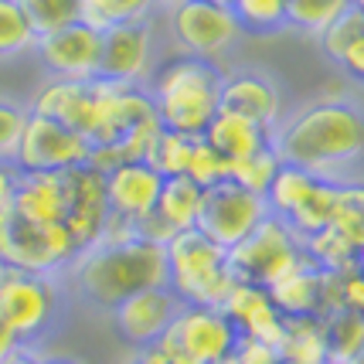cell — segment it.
<instances>
[{"instance_id": "obj_1", "label": "cell", "mask_w": 364, "mask_h": 364, "mask_svg": "<svg viewBox=\"0 0 364 364\" xmlns=\"http://www.w3.org/2000/svg\"><path fill=\"white\" fill-rule=\"evenodd\" d=\"M272 150L283 164L303 167L323 181H344L364 157V112L350 99H317L279 119Z\"/></svg>"}, {"instance_id": "obj_2", "label": "cell", "mask_w": 364, "mask_h": 364, "mask_svg": "<svg viewBox=\"0 0 364 364\" xmlns=\"http://www.w3.org/2000/svg\"><path fill=\"white\" fill-rule=\"evenodd\" d=\"M65 286L72 300L89 310L112 314L133 293L150 286H167V252L160 242L143 235L123 242H99L79 252V259L65 272Z\"/></svg>"}, {"instance_id": "obj_3", "label": "cell", "mask_w": 364, "mask_h": 364, "mask_svg": "<svg viewBox=\"0 0 364 364\" xmlns=\"http://www.w3.org/2000/svg\"><path fill=\"white\" fill-rule=\"evenodd\" d=\"M222 68L201 58L174 55L167 62H157L146 89L154 95L164 129L205 136L211 119L222 112Z\"/></svg>"}, {"instance_id": "obj_4", "label": "cell", "mask_w": 364, "mask_h": 364, "mask_svg": "<svg viewBox=\"0 0 364 364\" xmlns=\"http://www.w3.org/2000/svg\"><path fill=\"white\" fill-rule=\"evenodd\" d=\"M65 276H41L0 266V327L21 348H38L68 306Z\"/></svg>"}, {"instance_id": "obj_5", "label": "cell", "mask_w": 364, "mask_h": 364, "mask_svg": "<svg viewBox=\"0 0 364 364\" xmlns=\"http://www.w3.org/2000/svg\"><path fill=\"white\" fill-rule=\"evenodd\" d=\"M167 289L184 306H222L238 283L228 262V249L215 245L198 228L177 232L167 245Z\"/></svg>"}, {"instance_id": "obj_6", "label": "cell", "mask_w": 364, "mask_h": 364, "mask_svg": "<svg viewBox=\"0 0 364 364\" xmlns=\"http://www.w3.org/2000/svg\"><path fill=\"white\" fill-rule=\"evenodd\" d=\"M79 242L65 222H28L11 208L0 215V266L41 276H65L79 259Z\"/></svg>"}, {"instance_id": "obj_7", "label": "cell", "mask_w": 364, "mask_h": 364, "mask_svg": "<svg viewBox=\"0 0 364 364\" xmlns=\"http://www.w3.org/2000/svg\"><path fill=\"white\" fill-rule=\"evenodd\" d=\"M228 262H232L238 279L259 283L269 289L283 276L306 266L310 259H306V245H303L300 232L283 218L266 215L252 228V235H245L235 249H228Z\"/></svg>"}, {"instance_id": "obj_8", "label": "cell", "mask_w": 364, "mask_h": 364, "mask_svg": "<svg viewBox=\"0 0 364 364\" xmlns=\"http://www.w3.org/2000/svg\"><path fill=\"white\" fill-rule=\"evenodd\" d=\"M167 34L177 55L211 65H222L242 41V28L232 7H218L208 0H181L167 7Z\"/></svg>"}, {"instance_id": "obj_9", "label": "cell", "mask_w": 364, "mask_h": 364, "mask_svg": "<svg viewBox=\"0 0 364 364\" xmlns=\"http://www.w3.org/2000/svg\"><path fill=\"white\" fill-rule=\"evenodd\" d=\"M238 341L222 306H181L157 344L171 364H222L235 354Z\"/></svg>"}, {"instance_id": "obj_10", "label": "cell", "mask_w": 364, "mask_h": 364, "mask_svg": "<svg viewBox=\"0 0 364 364\" xmlns=\"http://www.w3.org/2000/svg\"><path fill=\"white\" fill-rule=\"evenodd\" d=\"M92 160V143L82 133L62 127L45 116H28V127L21 136V146L14 154V164L21 174H65L85 167Z\"/></svg>"}, {"instance_id": "obj_11", "label": "cell", "mask_w": 364, "mask_h": 364, "mask_svg": "<svg viewBox=\"0 0 364 364\" xmlns=\"http://www.w3.org/2000/svg\"><path fill=\"white\" fill-rule=\"evenodd\" d=\"M266 215H269V205H266L262 194L238 188L235 181H222L215 188H205L198 232L222 249H235L245 235H252V228Z\"/></svg>"}, {"instance_id": "obj_12", "label": "cell", "mask_w": 364, "mask_h": 364, "mask_svg": "<svg viewBox=\"0 0 364 364\" xmlns=\"http://www.w3.org/2000/svg\"><path fill=\"white\" fill-rule=\"evenodd\" d=\"M157 68V31L154 21L119 24L102 31V58L99 79L123 82V85H146Z\"/></svg>"}, {"instance_id": "obj_13", "label": "cell", "mask_w": 364, "mask_h": 364, "mask_svg": "<svg viewBox=\"0 0 364 364\" xmlns=\"http://www.w3.org/2000/svg\"><path fill=\"white\" fill-rule=\"evenodd\" d=\"M34 55L48 79H75L92 82L99 79V58H102V31H95L92 24L75 21L62 31L41 34L34 41Z\"/></svg>"}, {"instance_id": "obj_14", "label": "cell", "mask_w": 364, "mask_h": 364, "mask_svg": "<svg viewBox=\"0 0 364 364\" xmlns=\"http://www.w3.org/2000/svg\"><path fill=\"white\" fill-rule=\"evenodd\" d=\"M92 85H95V99H99L95 129L89 136L92 146H116L136 127L150 123V119H160L154 95H150L146 85H123V82H106V79H95Z\"/></svg>"}, {"instance_id": "obj_15", "label": "cell", "mask_w": 364, "mask_h": 364, "mask_svg": "<svg viewBox=\"0 0 364 364\" xmlns=\"http://www.w3.org/2000/svg\"><path fill=\"white\" fill-rule=\"evenodd\" d=\"M65 228L79 242V249H92L102 242L109 225V201H106V174L92 164L65 171Z\"/></svg>"}, {"instance_id": "obj_16", "label": "cell", "mask_w": 364, "mask_h": 364, "mask_svg": "<svg viewBox=\"0 0 364 364\" xmlns=\"http://www.w3.org/2000/svg\"><path fill=\"white\" fill-rule=\"evenodd\" d=\"M181 306L184 303L177 300L167 286H150V289H140L129 300L119 303L109 314V320L127 348L143 350L150 344H157L160 337L167 333V327L174 323Z\"/></svg>"}, {"instance_id": "obj_17", "label": "cell", "mask_w": 364, "mask_h": 364, "mask_svg": "<svg viewBox=\"0 0 364 364\" xmlns=\"http://www.w3.org/2000/svg\"><path fill=\"white\" fill-rule=\"evenodd\" d=\"M222 112L242 116L262 129H276L283 119V89L259 68H235L222 79Z\"/></svg>"}, {"instance_id": "obj_18", "label": "cell", "mask_w": 364, "mask_h": 364, "mask_svg": "<svg viewBox=\"0 0 364 364\" xmlns=\"http://www.w3.org/2000/svg\"><path fill=\"white\" fill-rule=\"evenodd\" d=\"M164 177L146 164V160H127L106 171V201H109V215L119 222L140 228L154 208H157Z\"/></svg>"}, {"instance_id": "obj_19", "label": "cell", "mask_w": 364, "mask_h": 364, "mask_svg": "<svg viewBox=\"0 0 364 364\" xmlns=\"http://www.w3.org/2000/svg\"><path fill=\"white\" fill-rule=\"evenodd\" d=\"M92 82L45 79L38 85V92L31 95L28 109H31L34 116H45V119H55V123H62V127L75 129V133H82V136L89 140L95 129V109H99Z\"/></svg>"}, {"instance_id": "obj_20", "label": "cell", "mask_w": 364, "mask_h": 364, "mask_svg": "<svg viewBox=\"0 0 364 364\" xmlns=\"http://www.w3.org/2000/svg\"><path fill=\"white\" fill-rule=\"evenodd\" d=\"M222 310H225V317L235 323L242 341H259V344L279 348L283 331H286V317L279 314V306L272 303L266 286L238 279L232 286V293L225 296Z\"/></svg>"}, {"instance_id": "obj_21", "label": "cell", "mask_w": 364, "mask_h": 364, "mask_svg": "<svg viewBox=\"0 0 364 364\" xmlns=\"http://www.w3.org/2000/svg\"><path fill=\"white\" fill-rule=\"evenodd\" d=\"M201 198L205 188H198L191 177H164V188H160L157 208L146 222L136 228V235L150 238L167 245L177 232H188L198 228V215H201Z\"/></svg>"}, {"instance_id": "obj_22", "label": "cell", "mask_w": 364, "mask_h": 364, "mask_svg": "<svg viewBox=\"0 0 364 364\" xmlns=\"http://www.w3.org/2000/svg\"><path fill=\"white\" fill-rule=\"evenodd\" d=\"M11 211L28 222H62L65 218V174H21Z\"/></svg>"}, {"instance_id": "obj_23", "label": "cell", "mask_w": 364, "mask_h": 364, "mask_svg": "<svg viewBox=\"0 0 364 364\" xmlns=\"http://www.w3.org/2000/svg\"><path fill=\"white\" fill-rule=\"evenodd\" d=\"M269 296L283 317H323V269L306 262L279 283H272Z\"/></svg>"}, {"instance_id": "obj_24", "label": "cell", "mask_w": 364, "mask_h": 364, "mask_svg": "<svg viewBox=\"0 0 364 364\" xmlns=\"http://www.w3.org/2000/svg\"><path fill=\"white\" fill-rule=\"evenodd\" d=\"M205 140L222 154L228 164H235V160H245L259 154V150H266L272 146V133L262 127H255L249 119H242V116H232V112H218L215 119H211V127L205 129Z\"/></svg>"}, {"instance_id": "obj_25", "label": "cell", "mask_w": 364, "mask_h": 364, "mask_svg": "<svg viewBox=\"0 0 364 364\" xmlns=\"http://www.w3.org/2000/svg\"><path fill=\"white\" fill-rule=\"evenodd\" d=\"M276 350L283 364H327L323 317H286L283 341Z\"/></svg>"}, {"instance_id": "obj_26", "label": "cell", "mask_w": 364, "mask_h": 364, "mask_svg": "<svg viewBox=\"0 0 364 364\" xmlns=\"http://www.w3.org/2000/svg\"><path fill=\"white\" fill-rule=\"evenodd\" d=\"M317 181H320V177H314L310 171L293 167V164H283V167H279V174H276V181H272L269 191H266L269 215H276V218L289 222V218H293V215L306 205V198L314 194Z\"/></svg>"}, {"instance_id": "obj_27", "label": "cell", "mask_w": 364, "mask_h": 364, "mask_svg": "<svg viewBox=\"0 0 364 364\" xmlns=\"http://www.w3.org/2000/svg\"><path fill=\"white\" fill-rule=\"evenodd\" d=\"M323 337H327V364H354L364 350V317L354 310H337L323 317Z\"/></svg>"}, {"instance_id": "obj_28", "label": "cell", "mask_w": 364, "mask_h": 364, "mask_svg": "<svg viewBox=\"0 0 364 364\" xmlns=\"http://www.w3.org/2000/svg\"><path fill=\"white\" fill-rule=\"evenodd\" d=\"M157 0H82V21L95 31H109L119 24L154 21Z\"/></svg>"}, {"instance_id": "obj_29", "label": "cell", "mask_w": 364, "mask_h": 364, "mask_svg": "<svg viewBox=\"0 0 364 364\" xmlns=\"http://www.w3.org/2000/svg\"><path fill=\"white\" fill-rule=\"evenodd\" d=\"M306 245V259L317 266V269H327V272H344L350 266H358V245L350 242L348 235H341L337 228H320L314 235L303 238Z\"/></svg>"}, {"instance_id": "obj_30", "label": "cell", "mask_w": 364, "mask_h": 364, "mask_svg": "<svg viewBox=\"0 0 364 364\" xmlns=\"http://www.w3.org/2000/svg\"><path fill=\"white\" fill-rule=\"evenodd\" d=\"M286 7H289V0H235L232 14H235L242 34L266 38V34H279L286 28Z\"/></svg>"}, {"instance_id": "obj_31", "label": "cell", "mask_w": 364, "mask_h": 364, "mask_svg": "<svg viewBox=\"0 0 364 364\" xmlns=\"http://www.w3.org/2000/svg\"><path fill=\"white\" fill-rule=\"evenodd\" d=\"M34 34L28 14L21 11L17 0H0V62H11V58H21L34 51Z\"/></svg>"}, {"instance_id": "obj_32", "label": "cell", "mask_w": 364, "mask_h": 364, "mask_svg": "<svg viewBox=\"0 0 364 364\" xmlns=\"http://www.w3.org/2000/svg\"><path fill=\"white\" fill-rule=\"evenodd\" d=\"M348 7H350V0H289V7H286V28L320 38V31L331 28Z\"/></svg>"}, {"instance_id": "obj_33", "label": "cell", "mask_w": 364, "mask_h": 364, "mask_svg": "<svg viewBox=\"0 0 364 364\" xmlns=\"http://www.w3.org/2000/svg\"><path fill=\"white\" fill-rule=\"evenodd\" d=\"M337 191H341V181H323V177H320L314 194H310L306 205L289 218V225H293L303 238L320 232V228H327L333 218V211H337Z\"/></svg>"}, {"instance_id": "obj_34", "label": "cell", "mask_w": 364, "mask_h": 364, "mask_svg": "<svg viewBox=\"0 0 364 364\" xmlns=\"http://www.w3.org/2000/svg\"><path fill=\"white\" fill-rule=\"evenodd\" d=\"M194 143H198V136L177 133V129H164L160 140L154 143L146 164H150L160 177H184L188 174V160H191V154H194Z\"/></svg>"}, {"instance_id": "obj_35", "label": "cell", "mask_w": 364, "mask_h": 364, "mask_svg": "<svg viewBox=\"0 0 364 364\" xmlns=\"http://www.w3.org/2000/svg\"><path fill=\"white\" fill-rule=\"evenodd\" d=\"M331 228H337L341 235H348L358 252L364 242V181H341L337 191V211L331 218Z\"/></svg>"}, {"instance_id": "obj_36", "label": "cell", "mask_w": 364, "mask_h": 364, "mask_svg": "<svg viewBox=\"0 0 364 364\" xmlns=\"http://www.w3.org/2000/svg\"><path fill=\"white\" fill-rule=\"evenodd\" d=\"M17 4L28 14L38 38L82 21V0H17Z\"/></svg>"}, {"instance_id": "obj_37", "label": "cell", "mask_w": 364, "mask_h": 364, "mask_svg": "<svg viewBox=\"0 0 364 364\" xmlns=\"http://www.w3.org/2000/svg\"><path fill=\"white\" fill-rule=\"evenodd\" d=\"M279 167H283L279 154H276L272 146H266V150H259L252 157L235 160L228 181H235L238 188H245V191H252V194H262V198H266V191H269V184L276 181Z\"/></svg>"}, {"instance_id": "obj_38", "label": "cell", "mask_w": 364, "mask_h": 364, "mask_svg": "<svg viewBox=\"0 0 364 364\" xmlns=\"http://www.w3.org/2000/svg\"><path fill=\"white\" fill-rule=\"evenodd\" d=\"M364 38V11L358 7H348L344 14L333 21L331 28H323L320 31V48H323V55L331 58V62H341L344 58V51H348L354 41H361Z\"/></svg>"}, {"instance_id": "obj_39", "label": "cell", "mask_w": 364, "mask_h": 364, "mask_svg": "<svg viewBox=\"0 0 364 364\" xmlns=\"http://www.w3.org/2000/svg\"><path fill=\"white\" fill-rule=\"evenodd\" d=\"M228 174H232V164H228L205 136H198L194 154H191V160H188V174L184 177H191L198 188H215V184L228 181Z\"/></svg>"}, {"instance_id": "obj_40", "label": "cell", "mask_w": 364, "mask_h": 364, "mask_svg": "<svg viewBox=\"0 0 364 364\" xmlns=\"http://www.w3.org/2000/svg\"><path fill=\"white\" fill-rule=\"evenodd\" d=\"M28 116H31V109L24 102L0 95V160H14L24 127H28Z\"/></svg>"}, {"instance_id": "obj_41", "label": "cell", "mask_w": 364, "mask_h": 364, "mask_svg": "<svg viewBox=\"0 0 364 364\" xmlns=\"http://www.w3.org/2000/svg\"><path fill=\"white\" fill-rule=\"evenodd\" d=\"M341 310H354L364 317V266H350L341 272Z\"/></svg>"}, {"instance_id": "obj_42", "label": "cell", "mask_w": 364, "mask_h": 364, "mask_svg": "<svg viewBox=\"0 0 364 364\" xmlns=\"http://www.w3.org/2000/svg\"><path fill=\"white\" fill-rule=\"evenodd\" d=\"M232 361L235 364H283L279 361V350L269 348V344H259V341H238Z\"/></svg>"}, {"instance_id": "obj_43", "label": "cell", "mask_w": 364, "mask_h": 364, "mask_svg": "<svg viewBox=\"0 0 364 364\" xmlns=\"http://www.w3.org/2000/svg\"><path fill=\"white\" fill-rule=\"evenodd\" d=\"M17 181H21V171H17L14 160H0V215L11 208V201H14Z\"/></svg>"}, {"instance_id": "obj_44", "label": "cell", "mask_w": 364, "mask_h": 364, "mask_svg": "<svg viewBox=\"0 0 364 364\" xmlns=\"http://www.w3.org/2000/svg\"><path fill=\"white\" fill-rule=\"evenodd\" d=\"M337 65H341V68H344L354 82H361V85H364V38H361V41H354V45L344 51V58H341Z\"/></svg>"}, {"instance_id": "obj_45", "label": "cell", "mask_w": 364, "mask_h": 364, "mask_svg": "<svg viewBox=\"0 0 364 364\" xmlns=\"http://www.w3.org/2000/svg\"><path fill=\"white\" fill-rule=\"evenodd\" d=\"M0 364H45V358H41L38 348H17L14 354H7Z\"/></svg>"}, {"instance_id": "obj_46", "label": "cell", "mask_w": 364, "mask_h": 364, "mask_svg": "<svg viewBox=\"0 0 364 364\" xmlns=\"http://www.w3.org/2000/svg\"><path fill=\"white\" fill-rule=\"evenodd\" d=\"M133 364H171V361L160 350V344H150V348H143V350H133Z\"/></svg>"}, {"instance_id": "obj_47", "label": "cell", "mask_w": 364, "mask_h": 364, "mask_svg": "<svg viewBox=\"0 0 364 364\" xmlns=\"http://www.w3.org/2000/svg\"><path fill=\"white\" fill-rule=\"evenodd\" d=\"M17 348H21V344H17L14 337H11V333H7V331H4V327H0V361H4L7 354H14Z\"/></svg>"}, {"instance_id": "obj_48", "label": "cell", "mask_w": 364, "mask_h": 364, "mask_svg": "<svg viewBox=\"0 0 364 364\" xmlns=\"http://www.w3.org/2000/svg\"><path fill=\"white\" fill-rule=\"evenodd\" d=\"M45 364H75V361H68V358H45Z\"/></svg>"}, {"instance_id": "obj_49", "label": "cell", "mask_w": 364, "mask_h": 364, "mask_svg": "<svg viewBox=\"0 0 364 364\" xmlns=\"http://www.w3.org/2000/svg\"><path fill=\"white\" fill-rule=\"evenodd\" d=\"M174 4H181V0H157V7H164V11H167V7H174Z\"/></svg>"}, {"instance_id": "obj_50", "label": "cell", "mask_w": 364, "mask_h": 364, "mask_svg": "<svg viewBox=\"0 0 364 364\" xmlns=\"http://www.w3.org/2000/svg\"><path fill=\"white\" fill-rule=\"evenodd\" d=\"M208 4H218V7H232L235 0H208Z\"/></svg>"}, {"instance_id": "obj_51", "label": "cell", "mask_w": 364, "mask_h": 364, "mask_svg": "<svg viewBox=\"0 0 364 364\" xmlns=\"http://www.w3.org/2000/svg\"><path fill=\"white\" fill-rule=\"evenodd\" d=\"M350 7H358V11H364V0H350Z\"/></svg>"}, {"instance_id": "obj_52", "label": "cell", "mask_w": 364, "mask_h": 364, "mask_svg": "<svg viewBox=\"0 0 364 364\" xmlns=\"http://www.w3.org/2000/svg\"><path fill=\"white\" fill-rule=\"evenodd\" d=\"M358 262H361V266H364V242H361V252H358Z\"/></svg>"}, {"instance_id": "obj_53", "label": "cell", "mask_w": 364, "mask_h": 364, "mask_svg": "<svg viewBox=\"0 0 364 364\" xmlns=\"http://www.w3.org/2000/svg\"><path fill=\"white\" fill-rule=\"evenodd\" d=\"M222 364H235V361H232V358H228V361H222Z\"/></svg>"}]
</instances>
